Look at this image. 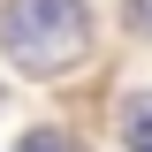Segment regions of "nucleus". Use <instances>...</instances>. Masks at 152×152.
I'll use <instances>...</instances> for the list:
<instances>
[{
    "label": "nucleus",
    "instance_id": "7ed1b4c3",
    "mask_svg": "<svg viewBox=\"0 0 152 152\" xmlns=\"http://www.w3.org/2000/svg\"><path fill=\"white\" fill-rule=\"evenodd\" d=\"M15 152H76V145H69V137H61V129H31V137H23Z\"/></svg>",
    "mask_w": 152,
    "mask_h": 152
},
{
    "label": "nucleus",
    "instance_id": "f03ea898",
    "mask_svg": "<svg viewBox=\"0 0 152 152\" xmlns=\"http://www.w3.org/2000/svg\"><path fill=\"white\" fill-rule=\"evenodd\" d=\"M122 137H129V152H152V91L129 107V122H122Z\"/></svg>",
    "mask_w": 152,
    "mask_h": 152
},
{
    "label": "nucleus",
    "instance_id": "20e7f679",
    "mask_svg": "<svg viewBox=\"0 0 152 152\" xmlns=\"http://www.w3.org/2000/svg\"><path fill=\"white\" fill-rule=\"evenodd\" d=\"M137 23H145V31H152V0H137Z\"/></svg>",
    "mask_w": 152,
    "mask_h": 152
},
{
    "label": "nucleus",
    "instance_id": "f257e3e1",
    "mask_svg": "<svg viewBox=\"0 0 152 152\" xmlns=\"http://www.w3.org/2000/svg\"><path fill=\"white\" fill-rule=\"evenodd\" d=\"M91 46V0H0V53L23 76H61Z\"/></svg>",
    "mask_w": 152,
    "mask_h": 152
}]
</instances>
